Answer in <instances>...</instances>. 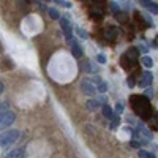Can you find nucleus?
<instances>
[{"label": "nucleus", "instance_id": "1", "mask_svg": "<svg viewBox=\"0 0 158 158\" xmlns=\"http://www.w3.org/2000/svg\"><path fill=\"white\" fill-rule=\"evenodd\" d=\"M130 103H131V108H133L135 114L139 115L142 120H147L149 117L153 115L152 108H150V101H149L147 97L133 95V97H130Z\"/></svg>", "mask_w": 158, "mask_h": 158}, {"label": "nucleus", "instance_id": "2", "mask_svg": "<svg viewBox=\"0 0 158 158\" xmlns=\"http://www.w3.org/2000/svg\"><path fill=\"white\" fill-rule=\"evenodd\" d=\"M21 133L18 130H8L5 131V133L2 135V139H0V146H2V149H8L10 146H13L18 139H19Z\"/></svg>", "mask_w": 158, "mask_h": 158}, {"label": "nucleus", "instance_id": "3", "mask_svg": "<svg viewBox=\"0 0 158 158\" xmlns=\"http://www.w3.org/2000/svg\"><path fill=\"white\" fill-rule=\"evenodd\" d=\"M60 27L63 30V35H65V40L70 43L73 41V30H71V22L67 19V18H62L60 19Z\"/></svg>", "mask_w": 158, "mask_h": 158}, {"label": "nucleus", "instance_id": "4", "mask_svg": "<svg viewBox=\"0 0 158 158\" xmlns=\"http://www.w3.org/2000/svg\"><path fill=\"white\" fill-rule=\"evenodd\" d=\"M81 89L87 97H94L97 94V90H98V89L94 87V82H92V79H89V77H85V79L81 81Z\"/></svg>", "mask_w": 158, "mask_h": 158}, {"label": "nucleus", "instance_id": "5", "mask_svg": "<svg viewBox=\"0 0 158 158\" xmlns=\"http://www.w3.org/2000/svg\"><path fill=\"white\" fill-rule=\"evenodd\" d=\"M15 118H16V115H15V112H13V111L3 112V114H2V118H0V127H2V130L11 127L13 122H15Z\"/></svg>", "mask_w": 158, "mask_h": 158}, {"label": "nucleus", "instance_id": "6", "mask_svg": "<svg viewBox=\"0 0 158 158\" xmlns=\"http://www.w3.org/2000/svg\"><path fill=\"white\" fill-rule=\"evenodd\" d=\"M120 65H122V68H125L127 71H130L131 68H135L136 60H135V59H131V57H128L127 54H123V56L120 57Z\"/></svg>", "mask_w": 158, "mask_h": 158}, {"label": "nucleus", "instance_id": "7", "mask_svg": "<svg viewBox=\"0 0 158 158\" xmlns=\"http://www.w3.org/2000/svg\"><path fill=\"white\" fill-rule=\"evenodd\" d=\"M152 81H153V74H152L150 71H144V73H142V77H141V81H139V87L146 89V87L152 85Z\"/></svg>", "mask_w": 158, "mask_h": 158}, {"label": "nucleus", "instance_id": "8", "mask_svg": "<svg viewBox=\"0 0 158 158\" xmlns=\"http://www.w3.org/2000/svg\"><path fill=\"white\" fill-rule=\"evenodd\" d=\"M139 3L146 10H149L152 15H158V5L155 2H152V0H139Z\"/></svg>", "mask_w": 158, "mask_h": 158}, {"label": "nucleus", "instance_id": "9", "mask_svg": "<svg viewBox=\"0 0 158 158\" xmlns=\"http://www.w3.org/2000/svg\"><path fill=\"white\" fill-rule=\"evenodd\" d=\"M71 44V52H73V57L74 59H81L84 56V51H82V46H79L76 41H70Z\"/></svg>", "mask_w": 158, "mask_h": 158}, {"label": "nucleus", "instance_id": "10", "mask_svg": "<svg viewBox=\"0 0 158 158\" xmlns=\"http://www.w3.org/2000/svg\"><path fill=\"white\" fill-rule=\"evenodd\" d=\"M104 35H106V38L109 40V41H115V40L118 38V30L115 27H108Z\"/></svg>", "mask_w": 158, "mask_h": 158}, {"label": "nucleus", "instance_id": "11", "mask_svg": "<svg viewBox=\"0 0 158 158\" xmlns=\"http://www.w3.org/2000/svg\"><path fill=\"white\" fill-rule=\"evenodd\" d=\"M133 18H135V21L138 22V25H139L141 29H146V27H149L147 24H144V15H141V13L135 11V13H133Z\"/></svg>", "mask_w": 158, "mask_h": 158}, {"label": "nucleus", "instance_id": "12", "mask_svg": "<svg viewBox=\"0 0 158 158\" xmlns=\"http://www.w3.org/2000/svg\"><path fill=\"white\" fill-rule=\"evenodd\" d=\"M100 104H101V103H100L98 100H94V98H90V100H89V101L85 103V108H87L89 111H97V109L100 108Z\"/></svg>", "mask_w": 158, "mask_h": 158}, {"label": "nucleus", "instance_id": "13", "mask_svg": "<svg viewBox=\"0 0 158 158\" xmlns=\"http://www.w3.org/2000/svg\"><path fill=\"white\" fill-rule=\"evenodd\" d=\"M48 15H49V18H51V19H54V21L62 19V18H60V15H59V10H57V8H48Z\"/></svg>", "mask_w": 158, "mask_h": 158}, {"label": "nucleus", "instance_id": "14", "mask_svg": "<svg viewBox=\"0 0 158 158\" xmlns=\"http://www.w3.org/2000/svg\"><path fill=\"white\" fill-rule=\"evenodd\" d=\"M101 112H103L104 117H108V118H112L114 117V112H112V109L108 106V104H104V106L101 108Z\"/></svg>", "mask_w": 158, "mask_h": 158}, {"label": "nucleus", "instance_id": "15", "mask_svg": "<svg viewBox=\"0 0 158 158\" xmlns=\"http://www.w3.org/2000/svg\"><path fill=\"white\" fill-rule=\"evenodd\" d=\"M22 156V149H15V150H11L5 158H21Z\"/></svg>", "mask_w": 158, "mask_h": 158}, {"label": "nucleus", "instance_id": "16", "mask_svg": "<svg viewBox=\"0 0 158 158\" xmlns=\"http://www.w3.org/2000/svg\"><path fill=\"white\" fill-rule=\"evenodd\" d=\"M109 8H111V11L114 13V15H117V13H120V11H122L120 3H117V2H111V3H109Z\"/></svg>", "mask_w": 158, "mask_h": 158}, {"label": "nucleus", "instance_id": "17", "mask_svg": "<svg viewBox=\"0 0 158 158\" xmlns=\"http://www.w3.org/2000/svg\"><path fill=\"white\" fill-rule=\"evenodd\" d=\"M118 125H120V117L118 115H114L112 118H111V130H115V128H118Z\"/></svg>", "mask_w": 158, "mask_h": 158}, {"label": "nucleus", "instance_id": "18", "mask_svg": "<svg viewBox=\"0 0 158 158\" xmlns=\"http://www.w3.org/2000/svg\"><path fill=\"white\" fill-rule=\"evenodd\" d=\"M141 62H142V65H144L146 68H152V67H153V62H152V59H150L149 56H144Z\"/></svg>", "mask_w": 158, "mask_h": 158}, {"label": "nucleus", "instance_id": "19", "mask_svg": "<svg viewBox=\"0 0 158 158\" xmlns=\"http://www.w3.org/2000/svg\"><path fill=\"white\" fill-rule=\"evenodd\" d=\"M138 156L139 158H155V155L150 153V152H147V150H139L138 152Z\"/></svg>", "mask_w": 158, "mask_h": 158}, {"label": "nucleus", "instance_id": "20", "mask_svg": "<svg viewBox=\"0 0 158 158\" xmlns=\"http://www.w3.org/2000/svg\"><path fill=\"white\" fill-rule=\"evenodd\" d=\"M138 52H139V51L133 48V49H128V51L125 52V54H127L128 57H131V59H135V60H136V59H138Z\"/></svg>", "mask_w": 158, "mask_h": 158}, {"label": "nucleus", "instance_id": "21", "mask_svg": "<svg viewBox=\"0 0 158 158\" xmlns=\"http://www.w3.org/2000/svg\"><path fill=\"white\" fill-rule=\"evenodd\" d=\"M76 33H77L79 38H82V40H87V38H89V33H87L84 29H79V27H77V29H76Z\"/></svg>", "mask_w": 158, "mask_h": 158}, {"label": "nucleus", "instance_id": "22", "mask_svg": "<svg viewBox=\"0 0 158 158\" xmlns=\"http://www.w3.org/2000/svg\"><path fill=\"white\" fill-rule=\"evenodd\" d=\"M114 16H115V19H117V21H122L123 24L127 22V13H123V11L117 13V15H114Z\"/></svg>", "mask_w": 158, "mask_h": 158}, {"label": "nucleus", "instance_id": "23", "mask_svg": "<svg viewBox=\"0 0 158 158\" xmlns=\"http://www.w3.org/2000/svg\"><path fill=\"white\" fill-rule=\"evenodd\" d=\"M120 3V6H123L125 10H133V3L130 2V0H122V2H118Z\"/></svg>", "mask_w": 158, "mask_h": 158}, {"label": "nucleus", "instance_id": "24", "mask_svg": "<svg viewBox=\"0 0 158 158\" xmlns=\"http://www.w3.org/2000/svg\"><path fill=\"white\" fill-rule=\"evenodd\" d=\"M90 16H92V19H95V21H98V22L103 21V18H104L101 13H97V11H92V13H90Z\"/></svg>", "mask_w": 158, "mask_h": 158}, {"label": "nucleus", "instance_id": "25", "mask_svg": "<svg viewBox=\"0 0 158 158\" xmlns=\"http://www.w3.org/2000/svg\"><path fill=\"white\" fill-rule=\"evenodd\" d=\"M106 90H108V84H106V82H100L98 92H101V94H106Z\"/></svg>", "mask_w": 158, "mask_h": 158}, {"label": "nucleus", "instance_id": "26", "mask_svg": "<svg viewBox=\"0 0 158 158\" xmlns=\"http://www.w3.org/2000/svg\"><path fill=\"white\" fill-rule=\"evenodd\" d=\"M115 111H117V114L123 112V103H122V101H118V103L115 104Z\"/></svg>", "mask_w": 158, "mask_h": 158}, {"label": "nucleus", "instance_id": "27", "mask_svg": "<svg viewBox=\"0 0 158 158\" xmlns=\"http://www.w3.org/2000/svg\"><path fill=\"white\" fill-rule=\"evenodd\" d=\"M135 76H130L128 79H127V84H128V87H135Z\"/></svg>", "mask_w": 158, "mask_h": 158}, {"label": "nucleus", "instance_id": "28", "mask_svg": "<svg viewBox=\"0 0 158 158\" xmlns=\"http://www.w3.org/2000/svg\"><path fill=\"white\" fill-rule=\"evenodd\" d=\"M97 62H98V63H106V56L98 54V56H97Z\"/></svg>", "mask_w": 158, "mask_h": 158}, {"label": "nucleus", "instance_id": "29", "mask_svg": "<svg viewBox=\"0 0 158 158\" xmlns=\"http://www.w3.org/2000/svg\"><path fill=\"white\" fill-rule=\"evenodd\" d=\"M138 51H139V52H142V54H146V52L149 51V48H147V46H144V44H141V46L138 48Z\"/></svg>", "mask_w": 158, "mask_h": 158}, {"label": "nucleus", "instance_id": "30", "mask_svg": "<svg viewBox=\"0 0 158 158\" xmlns=\"http://www.w3.org/2000/svg\"><path fill=\"white\" fill-rule=\"evenodd\" d=\"M130 147H135V149H139L141 147V144L136 142V141H130Z\"/></svg>", "mask_w": 158, "mask_h": 158}, {"label": "nucleus", "instance_id": "31", "mask_svg": "<svg viewBox=\"0 0 158 158\" xmlns=\"http://www.w3.org/2000/svg\"><path fill=\"white\" fill-rule=\"evenodd\" d=\"M104 101H106V97L101 95V97H100V103H104Z\"/></svg>", "mask_w": 158, "mask_h": 158}, {"label": "nucleus", "instance_id": "32", "mask_svg": "<svg viewBox=\"0 0 158 158\" xmlns=\"http://www.w3.org/2000/svg\"><path fill=\"white\" fill-rule=\"evenodd\" d=\"M54 2H57V3H60V5H63V3H65V0H54Z\"/></svg>", "mask_w": 158, "mask_h": 158}, {"label": "nucleus", "instance_id": "33", "mask_svg": "<svg viewBox=\"0 0 158 158\" xmlns=\"http://www.w3.org/2000/svg\"><path fill=\"white\" fill-rule=\"evenodd\" d=\"M92 2H95V3H101L103 0H92Z\"/></svg>", "mask_w": 158, "mask_h": 158}]
</instances>
